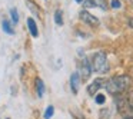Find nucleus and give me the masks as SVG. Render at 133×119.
Listing matches in <instances>:
<instances>
[{
    "label": "nucleus",
    "mask_w": 133,
    "mask_h": 119,
    "mask_svg": "<svg viewBox=\"0 0 133 119\" xmlns=\"http://www.w3.org/2000/svg\"><path fill=\"white\" fill-rule=\"evenodd\" d=\"M130 83V78L126 75H122V76H113V78L107 79L104 82V89L110 93V95H120L123 93L124 90L129 87Z\"/></svg>",
    "instance_id": "nucleus-1"
},
{
    "label": "nucleus",
    "mask_w": 133,
    "mask_h": 119,
    "mask_svg": "<svg viewBox=\"0 0 133 119\" xmlns=\"http://www.w3.org/2000/svg\"><path fill=\"white\" fill-rule=\"evenodd\" d=\"M92 70H95L96 73H107L109 72V62H107V58L103 52H96L95 55L92 56Z\"/></svg>",
    "instance_id": "nucleus-2"
},
{
    "label": "nucleus",
    "mask_w": 133,
    "mask_h": 119,
    "mask_svg": "<svg viewBox=\"0 0 133 119\" xmlns=\"http://www.w3.org/2000/svg\"><path fill=\"white\" fill-rule=\"evenodd\" d=\"M79 17H80L82 22H84L86 24H89V26L92 27H97L99 24H100V22H99V19L96 17V16L90 15L87 10H82L80 13H79Z\"/></svg>",
    "instance_id": "nucleus-3"
},
{
    "label": "nucleus",
    "mask_w": 133,
    "mask_h": 119,
    "mask_svg": "<svg viewBox=\"0 0 133 119\" xmlns=\"http://www.w3.org/2000/svg\"><path fill=\"white\" fill-rule=\"evenodd\" d=\"M92 65H90V62L87 60L86 58L82 59L80 62V72H79V75H80L82 79H87L90 75H92Z\"/></svg>",
    "instance_id": "nucleus-4"
},
{
    "label": "nucleus",
    "mask_w": 133,
    "mask_h": 119,
    "mask_svg": "<svg viewBox=\"0 0 133 119\" xmlns=\"http://www.w3.org/2000/svg\"><path fill=\"white\" fill-rule=\"evenodd\" d=\"M104 82H106V79H103V78H97V79H95V80L92 82V83L87 86V93H89L90 96H93V95H96L97 93V90L100 89V87H103L104 86Z\"/></svg>",
    "instance_id": "nucleus-5"
},
{
    "label": "nucleus",
    "mask_w": 133,
    "mask_h": 119,
    "mask_svg": "<svg viewBox=\"0 0 133 119\" xmlns=\"http://www.w3.org/2000/svg\"><path fill=\"white\" fill-rule=\"evenodd\" d=\"M83 6L86 9H93V7H99L102 10L107 9V4L104 0H83Z\"/></svg>",
    "instance_id": "nucleus-6"
},
{
    "label": "nucleus",
    "mask_w": 133,
    "mask_h": 119,
    "mask_svg": "<svg viewBox=\"0 0 133 119\" xmlns=\"http://www.w3.org/2000/svg\"><path fill=\"white\" fill-rule=\"evenodd\" d=\"M80 75H79V72H75L72 73V76H70V87H72V92L73 93H77L79 92V86H80Z\"/></svg>",
    "instance_id": "nucleus-7"
},
{
    "label": "nucleus",
    "mask_w": 133,
    "mask_h": 119,
    "mask_svg": "<svg viewBox=\"0 0 133 119\" xmlns=\"http://www.w3.org/2000/svg\"><path fill=\"white\" fill-rule=\"evenodd\" d=\"M27 29H29V33L33 36V37H37L39 36V29H37V23L33 17L27 19Z\"/></svg>",
    "instance_id": "nucleus-8"
},
{
    "label": "nucleus",
    "mask_w": 133,
    "mask_h": 119,
    "mask_svg": "<svg viewBox=\"0 0 133 119\" xmlns=\"http://www.w3.org/2000/svg\"><path fill=\"white\" fill-rule=\"evenodd\" d=\"M44 90H46V87H44V82L40 78H36V92H37V98H43L44 96Z\"/></svg>",
    "instance_id": "nucleus-9"
},
{
    "label": "nucleus",
    "mask_w": 133,
    "mask_h": 119,
    "mask_svg": "<svg viewBox=\"0 0 133 119\" xmlns=\"http://www.w3.org/2000/svg\"><path fill=\"white\" fill-rule=\"evenodd\" d=\"M2 27H3V32L7 33V35H15V29H13V23H10V20H7V19H4L3 22H2Z\"/></svg>",
    "instance_id": "nucleus-10"
},
{
    "label": "nucleus",
    "mask_w": 133,
    "mask_h": 119,
    "mask_svg": "<svg viewBox=\"0 0 133 119\" xmlns=\"http://www.w3.org/2000/svg\"><path fill=\"white\" fill-rule=\"evenodd\" d=\"M10 19H12L13 24H17L19 20H20V17H19V12H17L16 7H12V9H10Z\"/></svg>",
    "instance_id": "nucleus-11"
},
{
    "label": "nucleus",
    "mask_w": 133,
    "mask_h": 119,
    "mask_svg": "<svg viewBox=\"0 0 133 119\" xmlns=\"http://www.w3.org/2000/svg\"><path fill=\"white\" fill-rule=\"evenodd\" d=\"M55 23L57 26H63V13H62V10L55 12Z\"/></svg>",
    "instance_id": "nucleus-12"
},
{
    "label": "nucleus",
    "mask_w": 133,
    "mask_h": 119,
    "mask_svg": "<svg viewBox=\"0 0 133 119\" xmlns=\"http://www.w3.org/2000/svg\"><path fill=\"white\" fill-rule=\"evenodd\" d=\"M95 102L97 105H103L104 102H106V96H104L103 93H96L95 95Z\"/></svg>",
    "instance_id": "nucleus-13"
},
{
    "label": "nucleus",
    "mask_w": 133,
    "mask_h": 119,
    "mask_svg": "<svg viewBox=\"0 0 133 119\" xmlns=\"http://www.w3.org/2000/svg\"><path fill=\"white\" fill-rule=\"evenodd\" d=\"M53 113H55V108H53L52 105H49V106L46 108V110H44V119H50L53 116Z\"/></svg>",
    "instance_id": "nucleus-14"
},
{
    "label": "nucleus",
    "mask_w": 133,
    "mask_h": 119,
    "mask_svg": "<svg viewBox=\"0 0 133 119\" xmlns=\"http://www.w3.org/2000/svg\"><path fill=\"white\" fill-rule=\"evenodd\" d=\"M110 7L112 9H122V2L120 0H110Z\"/></svg>",
    "instance_id": "nucleus-15"
},
{
    "label": "nucleus",
    "mask_w": 133,
    "mask_h": 119,
    "mask_svg": "<svg viewBox=\"0 0 133 119\" xmlns=\"http://www.w3.org/2000/svg\"><path fill=\"white\" fill-rule=\"evenodd\" d=\"M127 24H129V27H133V19H129V22H127Z\"/></svg>",
    "instance_id": "nucleus-16"
},
{
    "label": "nucleus",
    "mask_w": 133,
    "mask_h": 119,
    "mask_svg": "<svg viewBox=\"0 0 133 119\" xmlns=\"http://www.w3.org/2000/svg\"><path fill=\"white\" fill-rule=\"evenodd\" d=\"M76 3H83V0H75Z\"/></svg>",
    "instance_id": "nucleus-17"
},
{
    "label": "nucleus",
    "mask_w": 133,
    "mask_h": 119,
    "mask_svg": "<svg viewBox=\"0 0 133 119\" xmlns=\"http://www.w3.org/2000/svg\"><path fill=\"white\" fill-rule=\"evenodd\" d=\"M124 119H133V116H127V118H124Z\"/></svg>",
    "instance_id": "nucleus-18"
}]
</instances>
